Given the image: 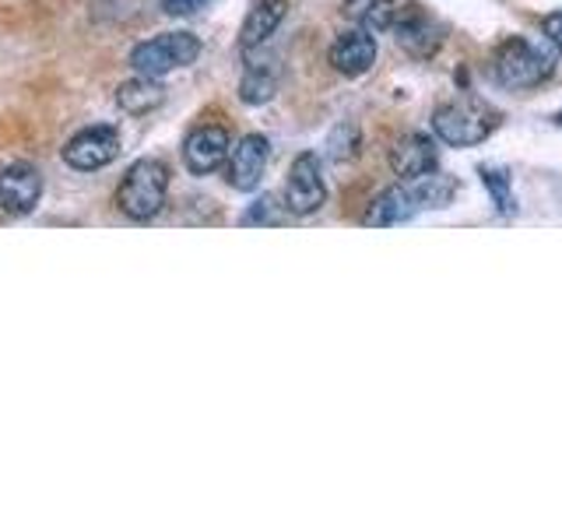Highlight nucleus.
Instances as JSON below:
<instances>
[{"label":"nucleus","instance_id":"nucleus-1","mask_svg":"<svg viewBox=\"0 0 562 527\" xmlns=\"http://www.w3.org/2000/svg\"><path fill=\"white\" fill-rule=\"evenodd\" d=\"M499 127V113L482 99H453L432 110V134L450 148H474Z\"/></svg>","mask_w":562,"mask_h":527},{"label":"nucleus","instance_id":"nucleus-2","mask_svg":"<svg viewBox=\"0 0 562 527\" xmlns=\"http://www.w3.org/2000/svg\"><path fill=\"white\" fill-rule=\"evenodd\" d=\"M552 70H555L552 57H544L524 35H509L492 53V78L503 88H514V92H527V88L544 85L552 78Z\"/></svg>","mask_w":562,"mask_h":527},{"label":"nucleus","instance_id":"nucleus-3","mask_svg":"<svg viewBox=\"0 0 562 527\" xmlns=\"http://www.w3.org/2000/svg\"><path fill=\"white\" fill-rule=\"evenodd\" d=\"M169 193V172L158 158H137V162L123 172V180L116 187V208L127 218H155L166 204Z\"/></svg>","mask_w":562,"mask_h":527},{"label":"nucleus","instance_id":"nucleus-4","mask_svg":"<svg viewBox=\"0 0 562 527\" xmlns=\"http://www.w3.org/2000/svg\"><path fill=\"white\" fill-rule=\"evenodd\" d=\"M201 57V40L193 32H166L155 35L148 43H137L131 49V67L137 75L148 78H162L172 75V70L190 67L193 60Z\"/></svg>","mask_w":562,"mask_h":527},{"label":"nucleus","instance_id":"nucleus-5","mask_svg":"<svg viewBox=\"0 0 562 527\" xmlns=\"http://www.w3.org/2000/svg\"><path fill=\"white\" fill-rule=\"evenodd\" d=\"M327 204V180H324V166L321 158L313 152L299 155L292 169H289V180H285V208L292 215H316Z\"/></svg>","mask_w":562,"mask_h":527},{"label":"nucleus","instance_id":"nucleus-6","mask_svg":"<svg viewBox=\"0 0 562 527\" xmlns=\"http://www.w3.org/2000/svg\"><path fill=\"white\" fill-rule=\"evenodd\" d=\"M268 158H271V145L263 134H246L239 137L233 148H228L225 158V180L233 190L250 193L260 187L263 180V169H268Z\"/></svg>","mask_w":562,"mask_h":527},{"label":"nucleus","instance_id":"nucleus-7","mask_svg":"<svg viewBox=\"0 0 562 527\" xmlns=\"http://www.w3.org/2000/svg\"><path fill=\"white\" fill-rule=\"evenodd\" d=\"M120 155V134L113 127H85L64 145V162L78 172L105 169Z\"/></svg>","mask_w":562,"mask_h":527},{"label":"nucleus","instance_id":"nucleus-8","mask_svg":"<svg viewBox=\"0 0 562 527\" xmlns=\"http://www.w3.org/2000/svg\"><path fill=\"white\" fill-rule=\"evenodd\" d=\"M228 148H233V137L218 123H201L193 127L183 141V162L193 176H207L225 166Z\"/></svg>","mask_w":562,"mask_h":527},{"label":"nucleus","instance_id":"nucleus-9","mask_svg":"<svg viewBox=\"0 0 562 527\" xmlns=\"http://www.w3.org/2000/svg\"><path fill=\"white\" fill-rule=\"evenodd\" d=\"M43 198V176L32 162H14L0 172V211L4 215H32Z\"/></svg>","mask_w":562,"mask_h":527},{"label":"nucleus","instance_id":"nucleus-10","mask_svg":"<svg viewBox=\"0 0 562 527\" xmlns=\"http://www.w3.org/2000/svg\"><path fill=\"white\" fill-rule=\"evenodd\" d=\"M391 169L401 176V180H415L422 172H432L439 169V148L429 134H418V131H408L401 134L394 145H391Z\"/></svg>","mask_w":562,"mask_h":527},{"label":"nucleus","instance_id":"nucleus-11","mask_svg":"<svg viewBox=\"0 0 562 527\" xmlns=\"http://www.w3.org/2000/svg\"><path fill=\"white\" fill-rule=\"evenodd\" d=\"M376 64V40L366 29L341 32L330 46V67L345 78H362Z\"/></svg>","mask_w":562,"mask_h":527},{"label":"nucleus","instance_id":"nucleus-12","mask_svg":"<svg viewBox=\"0 0 562 527\" xmlns=\"http://www.w3.org/2000/svg\"><path fill=\"white\" fill-rule=\"evenodd\" d=\"M285 14H289V0H254V8L243 18L239 46L243 49L263 46L278 32V25L285 22Z\"/></svg>","mask_w":562,"mask_h":527},{"label":"nucleus","instance_id":"nucleus-13","mask_svg":"<svg viewBox=\"0 0 562 527\" xmlns=\"http://www.w3.org/2000/svg\"><path fill=\"white\" fill-rule=\"evenodd\" d=\"M391 29L397 35V43L408 49L412 57H429V53L439 46V29L418 8H408V11L397 8V18Z\"/></svg>","mask_w":562,"mask_h":527},{"label":"nucleus","instance_id":"nucleus-14","mask_svg":"<svg viewBox=\"0 0 562 527\" xmlns=\"http://www.w3.org/2000/svg\"><path fill=\"white\" fill-rule=\"evenodd\" d=\"M415 211H418V204H415V198H412V190H408V183L404 187H386L383 193H376L373 198V204H369V211H366V225H373V228H383V225H401V222H408V218H415Z\"/></svg>","mask_w":562,"mask_h":527},{"label":"nucleus","instance_id":"nucleus-15","mask_svg":"<svg viewBox=\"0 0 562 527\" xmlns=\"http://www.w3.org/2000/svg\"><path fill=\"white\" fill-rule=\"evenodd\" d=\"M162 99H166L162 85H158V78H148V75H137L134 81H123L116 88V105L131 116H145V113L158 110Z\"/></svg>","mask_w":562,"mask_h":527},{"label":"nucleus","instance_id":"nucleus-16","mask_svg":"<svg viewBox=\"0 0 562 527\" xmlns=\"http://www.w3.org/2000/svg\"><path fill=\"white\" fill-rule=\"evenodd\" d=\"M404 183H408L418 211L422 208H447L453 201V193H457V180L447 172H439V169L422 172V176H415V180H404Z\"/></svg>","mask_w":562,"mask_h":527},{"label":"nucleus","instance_id":"nucleus-17","mask_svg":"<svg viewBox=\"0 0 562 527\" xmlns=\"http://www.w3.org/2000/svg\"><path fill=\"white\" fill-rule=\"evenodd\" d=\"M345 14L366 32H386L397 18V0H345Z\"/></svg>","mask_w":562,"mask_h":527},{"label":"nucleus","instance_id":"nucleus-18","mask_svg":"<svg viewBox=\"0 0 562 527\" xmlns=\"http://www.w3.org/2000/svg\"><path fill=\"white\" fill-rule=\"evenodd\" d=\"M278 92V70L271 64H250L246 75L239 81V99L250 102V105H263L271 102Z\"/></svg>","mask_w":562,"mask_h":527},{"label":"nucleus","instance_id":"nucleus-19","mask_svg":"<svg viewBox=\"0 0 562 527\" xmlns=\"http://www.w3.org/2000/svg\"><path fill=\"white\" fill-rule=\"evenodd\" d=\"M359 145H362V134L356 123H338V127L327 134V155L334 162H351V158L359 155Z\"/></svg>","mask_w":562,"mask_h":527},{"label":"nucleus","instance_id":"nucleus-20","mask_svg":"<svg viewBox=\"0 0 562 527\" xmlns=\"http://www.w3.org/2000/svg\"><path fill=\"white\" fill-rule=\"evenodd\" d=\"M246 225H278L285 222V211H281V204L274 198H260L250 211L243 215Z\"/></svg>","mask_w":562,"mask_h":527},{"label":"nucleus","instance_id":"nucleus-21","mask_svg":"<svg viewBox=\"0 0 562 527\" xmlns=\"http://www.w3.org/2000/svg\"><path fill=\"white\" fill-rule=\"evenodd\" d=\"M482 180L492 190V198H496V208L499 211H514V201H509V180H506V172L482 169Z\"/></svg>","mask_w":562,"mask_h":527},{"label":"nucleus","instance_id":"nucleus-22","mask_svg":"<svg viewBox=\"0 0 562 527\" xmlns=\"http://www.w3.org/2000/svg\"><path fill=\"white\" fill-rule=\"evenodd\" d=\"M541 35L549 40V46L555 53H562V11H552V14L541 18Z\"/></svg>","mask_w":562,"mask_h":527},{"label":"nucleus","instance_id":"nucleus-23","mask_svg":"<svg viewBox=\"0 0 562 527\" xmlns=\"http://www.w3.org/2000/svg\"><path fill=\"white\" fill-rule=\"evenodd\" d=\"M211 0H162V8L176 18H183V14H198L201 8H207Z\"/></svg>","mask_w":562,"mask_h":527},{"label":"nucleus","instance_id":"nucleus-24","mask_svg":"<svg viewBox=\"0 0 562 527\" xmlns=\"http://www.w3.org/2000/svg\"><path fill=\"white\" fill-rule=\"evenodd\" d=\"M552 120H555V123H559V127H562V113H555V116H552Z\"/></svg>","mask_w":562,"mask_h":527}]
</instances>
